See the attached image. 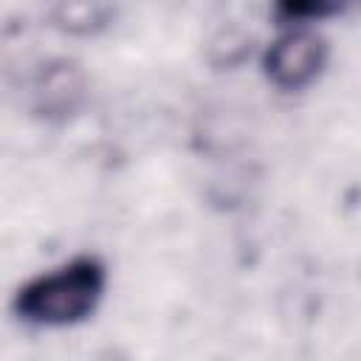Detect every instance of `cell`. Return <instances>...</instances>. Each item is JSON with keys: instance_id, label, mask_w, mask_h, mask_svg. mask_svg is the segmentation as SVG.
I'll list each match as a JSON object with an SVG mask.
<instances>
[{"instance_id": "cell-1", "label": "cell", "mask_w": 361, "mask_h": 361, "mask_svg": "<svg viewBox=\"0 0 361 361\" xmlns=\"http://www.w3.org/2000/svg\"><path fill=\"white\" fill-rule=\"evenodd\" d=\"M110 274L96 254H76L25 279L11 296V313L31 327H73L96 313Z\"/></svg>"}, {"instance_id": "cell-2", "label": "cell", "mask_w": 361, "mask_h": 361, "mask_svg": "<svg viewBox=\"0 0 361 361\" xmlns=\"http://www.w3.org/2000/svg\"><path fill=\"white\" fill-rule=\"evenodd\" d=\"M330 45L313 25H290L262 54L265 79L282 93L310 87L327 68Z\"/></svg>"}, {"instance_id": "cell-3", "label": "cell", "mask_w": 361, "mask_h": 361, "mask_svg": "<svg viewBox=\"0 0 361 361\" xmlns=\"http://www.w3.org/2000/svg\"><path fill=\"white\" fill-rule=\"evenodd\" d=\"M355 0H274L276 20L288 25H313L353 8Z\"/></svg>"}]
</instances>
